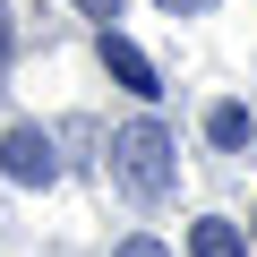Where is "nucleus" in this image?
<instances>
[{"label": "nucleus", "mask_w": 257, "mask_h": 257, "mask_svg": "<svg viewBox=\"0 0 257 257\" xmlns=\"http://www.w3.org/2000/svg\"><path fill=\"white\" fill-rule=\"evenodd\" d=\"M111 180L138 197V206H163L172 180H180V146H172V128H163V120H128V128H111Z\"/></svg>", "instance_id": "nucleus-1"}, {"label": "nucleus", "mask_w": 257, "mask_h": 257, "mask_svg": "<svg viewBox=\"0 0 257 257\" xmlns=\"http://www.w3.org/2000/svg\"><path fill=\"white\" fill-rule=\"evenodd\" d=\"M189 257H248V240H240V223L206 214V223H189Z\"/></svg>", "instance_id": "nucleus-4"}, {"label": "nucleus", "mask_w": 257, "mask_h": 257, "mask_svg": "<svg viewBox=\"0 0 257 257\" xmlns=\"http://www.w3.org/2000/svg\"><path fill=\"white\" fill-rule=\"evenodd\" d=\"M0 60H9V0H0Z\"/></svg>", "instance_id": "nucleus-8"}, {"label": "nucleus", "mask_w": 257, "mask_h": 257, "mask_svg": "<svg viewBox=\"0 0 257 257\" xmlns=\"http://www.w3.org/2000/svg\"><path fill=\"white\" fill-rule=\"evenodd\" d=\"M206 138H214V146H248V111H240V103H214V111H206Z\"/></svg>", "instance_id": "nucleus-5"}, {"label": "nucleus", "mask_w": 257, "mask_h": 257, "mask_svg": "<svg viewBox=\"0 0 257 257\" xmlns=\"http://www.w3.org/2000/svg\"><path fill=\"white\" fill-rule=\"evenodd\" d=\"M163 9H172V18H180V9H214V0H163Z\"/></svg>", "instance_id": "nucleus-9"}, {"label": "nucleus", "mask_w": 257, "mask_h": 257, "mask_svg": "<svg viewBox=\"0 0 257 257\" xmlns=\"http://www.w3.org/2000/svg\"><path fill=\"white\" fill-rule=\"evenodd\" d=\"M77 9H86V18H103V26H111V18H120V0H77Z\"/></svg>", "instance_id": "nucleus-7"}, {"label": "nucleus", "mask_w": 257, "mask_h": 257, "mask_svg": "<svg viewBox=\"0 0 257 257\" xmlns=\"http://www.w3.org/2000/svg\"><path fill=\"white\" fill-rule=\"evenodd\" d=\"M103 69H111L128 94H163V86H155V60H146L138 43H128V35H111V26H103Z\"/></svg>", "instance_id": "nucleus-3"}, {"label": "nucleus", "mask_w": 257, "mask_h": 257, "mask_svg": "<svg viewBox=\"0 0 257 257\" xmlns=\"http://www.w3.org/2000/svg\"><path fill=\"white\" fill-rule=\"evenodd\" d=\"M111 257H172V248H163V240H120Z\"/></svg>", "instance_id": "nucleus-6"}, {"label": "nucleus", "mask_w": 257, "mask_h": 257, "mask_svg": "<svg viewBox=\"0 0 257 257\" xmlns=\"http://www.w3.org/2000/svg\"><path fill=\"white\" fill-rule=\"evenodd\" d=\"M0 172H9L18 189H52L60 180V155H52V138H43L35 120H18L9 138H0Z\"/></svg>", "instance_id": "nucleus-2"}]
</instances>
